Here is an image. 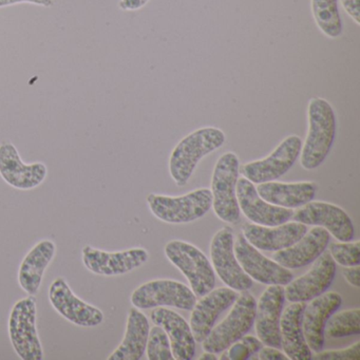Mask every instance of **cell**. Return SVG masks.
Masks as SVG:
<instances>
[{"label": "cell", "instance_id": "obj_1", "mask_svg": "<svg viewBox=\"0 0 360 360\" xmlns=\"http://www.w3.org/2000/svg\"><path fill=\"white\" fill-rule=\"evenodd\" d=\"M309 131L301 148V166L305 170L319 167L332 149L336 138V113L332 105L322 98H311L307 107Z\"/></svg>", "mask_w": 360, "mask_h": 360}, {"label": "cell", "instance_id": "obj_2", "mask_svg": "<svg viewBox=\"0 0 360 360\" xmlns=\"http://www.w3.org/2000/svg\"><path fill=\"white\" fill-rule=\"evenodd\" d=\"M225 141L224 132L216 127L200 128L182 139L169 158V174L174 182L185 186L200 161L221 148Z\"/></svg>", "mask_w": 360, "mask_h": 360}, {"label": "cell", "instance_id": "obj_3", "mask_svg": "<svg viewBox=\"0 0 360 360\" xmlns=\"http://www.w3.org/2000/svg\"><path fill=\"white\" fill-rule=\"evenodd\" d=\"M37 296L25 297L12 307L9 316L10 341L22 360H43V343L37 332Z\"/></svg>", "mask_w": 360, "mask_h": 360}, {"label": "cell", "instance_id": "obj_4", "mask_svg": "<svg viewBox=\"0 0 360 360\" xmlns=\"http://www.w3.org/2000/svg\"><path fill=\"white\" fill-rule=\"evenodd\" d=\"M147 204L153 216L170 224L193 222L205 216L212 205L210 189L199 188L181 197L150 193Z\"/></svg>", "mask_w": 360, "mask_h": 360}, {"label": "cell", "instance_id": "obj_5", "mask_svg": "<svg viewBox=\"0 0 360 360\" xmlns=\"http://www.w3.org/2000/svg\"><path fill=\"white\" fill-rule=\"evenodd\" d=\"M257 301L252 295L244 290L233 303V309L226 318L212 328L203 340V349L218 354L226 351L254 326Z\"/></svg>", "mask_w": 360, "mask_h": 360}, {"label": "cell", "instance_id": "obj_6", "mask_svg": "<svg viewBox=\"0 0 360 360\" xmlns=\"http://www.w3.org/2000/svg\"><path fill=\"white\" fill-rule=\"evenodd\" d=\"M165 256L187 278L195 296H204L214 290L216 274L199 248L188 242L172 240L166 244Z\"/></svg>", "mask_w": 360, "mask_h": 360}, {"label": "cell", "instance_id": "obj_7", "mask_svg": "<svg viewBox=\"0 0 360 360\" xmlns=\"http://www.w3.org/2000/svg\"><path fill=\"white\" fill-rule=\"evenodd\" d=\"M240 162L236 153L229 151L219 158L212 178V207L220 220L237 223L240 220L236 186L239 179Z\"/></svg>", "mask_w": 360, "mask_h": 360}, {"label": "cell", "instance_id": "obj_8", "mask_svg": "<svg viewBox=\"0 0 360 360\" xmlns=\"http://www.w3.org/2000/svg\"><path fill=\"white\" fill-rule=\"evenodd\" d=\"M130 302L139 309L172 307L191 311L197 302V296L182 282L153 280L136 288L130 297Z\"/></svg>", "mask_w": 360, "mask_h": 360}, {"label": "cell", "instance_id": "obj_9", "mask_svg": "<svg viewBox=\"0 0 360 360\" xmlns=\"http://www.w3.org/2000/svg\"><path fill=\"white\" fill-rule=\"evenodd\" d=\"M302 141L298 136H288L271 155L264 159L243 164L239 172L254 184L276 181L294 166L300 155Z\"/></svg>", "mask_w": 360, "mask_h": 360}, {"label": "cell", "instance_id": "obj_10", "mask_svg": "<svg viewBox=\"0 0 360 360\" xmlns=\"http://www.w3.org/2000/svg\"><path fill=\"white\" fill-rule=\"evenodd\" d=\"M48 297L52 307L67 321L75 326L96 328L104 322L102 309L77 297L65 278H56L50 284Z\"/></svg>", "mask_w": 360, "mask_h": 360}, {"label": "cell", "instance_id": "obj_11", "mask_svg": "<svg viewBox=\"0 0 360 360\" xmlns=\"http://www.w3.org/2000/svg\"><path fill=\"white\" fill-rule=\"evenodd\" d=\"M233 231L223 227L210 242V259L212 269L223 283L238 292L250 290L252 279L243 271L233 252Z\"/></svg>", "mask_w": 360, "mask_h": 360}, {"label": "cell", "instance_id": "obj_12", "mask_svg": "<svg viewBox=\"0 0 360 360\" xmlns=\"http://www.w3.org/2000/svg\"><path fill=\"white\" fill-rule=\"evenodd\" d=\"M82 259L86 269L94 275L115 277L126 275L143 266L148 261L149 254L142 248L106 252L86 245L82 252Z\"/></svg>", "mask_w": 360, "mask_h": 360}, {"label": "cell", "instance_id": "obj_13", "mask_svg": "<svg viewBox=\"0 0 360 360\" xmlns=\"http://www.w3.org/2000/svg\"><path fill=\"white\" fill-rule=\"evenodd\" d=\"M233 252L243 271L259 283L283 286L294 279L290 269L263 256L242 233L238 236L233 243Z\"/></svg>", "mask_w": 360, "mask_h": 360}, {"label": "cell", "instance_id": "obj_14", "mask_svg": "<svg viewBox=\"0 0 360 360\" xmlns=\"http://www.w3.org/2000/svg\"><path fill=\"white\" fill-rule=\"evenodd\" d=\"M48 176V168L41 162L26 164L13 143L0 144V176L13 188L31 191L41 186Z\"/></svg>", "mask_w": 360, "mask_h": 360}, {"label": "cell", "instance_id": "obj_15", "mask_svg": "<svg viewBox=\"0 0 360 360\" xmlns=\"http://www.w3.org/2000/svg\"><path fill=\"white\" fill-rule=\"evenodd\" d=\"M292 219L302 224L323 227L339 242L352 241L355 233L349 214L339 206L326 202H309L294 212Z\"/></svg>", "mask_w": 360, "mask_h": 360}, {"label": "cell", "instance_id": "obj_16", "mask_svg": "<svg viewBox=\"0 0 360 360\" xmlns=\"http://www.w3.org/2000/svg\"><path fill=\"white\" fill-rule=\"evenodd\" d=\"M336 276V262L330 254H321L305 275L286 284L285 299L292 302H307L326 292Z\"/></svg>", "mask_w": 360, "mask_h": 360}, {"label": "cell", "instance_id": "obj_17", "mask_svg": "<svg viewBox=\"0 0 360 360\" xmlns=\"http://www.w3.org/2000/svg\"><path fill=\"white\" fill-rule=\"evenodd\" d=\"M236 195L240 212L254 224L278 226L288 222L294 214L290 208L280 207L264 201L257 193L254 183L248 179H238Z\"/></svg>", "mask_w": 360, "mask_h": 360}, {"label": "cell", "instance_id": "obj_18", "mask_svg": "<svg viewBox=\"0 0 360 360\" xmlns=\"http://www.w3.org/2000/svg\"><path fill=\"white\" fill-rule=\"evenodd\" d=\"M238 296L237 290L227 286L210 290L195 302L191 315V328L195 342H203L219 316L236 302Z\"/></svg>", "mask_w": 360, "mask_h": 360}, {"label": "cell", "instance_id": "obj_19", "mask_svg": "<svg viewBox=\"0 0 360 360\" xmlns=\"http://www.w3.org/2000/svg\"><path fill=\"white\" fill-rule=\"evenodd\" d=\"M285 295L282 285H269L261 295L257 303L255 326L258 338L263 345L281 347L280 319L283 309Z\"/></svg>", "mask_w": 360, "mask_h": 360}, {"label": "cell", "instance_id": "obj_20", "mask_svg": "<svg viewBox=\"0 0 360 360\" xmlns=\"http://www.w3.org/2000/svg\"><path fill=\"white\" fill-rule=\"evenodd\" d=\"M341 304V295L336 292H328L311 299V302L305 307L302 316L303 335L309 349L315 353L323 349L326 322Z\"/></svg>", "mask_w": 360, "mask_h": 360}, {"label": "cell", "instance_id": "obj_21", "mask_svg": "<svg viewBox=\"0 0 360 360\" xmlns=\"http://www.w3.org/2000/svg\"><path fill=\"white\" fill-rule=\"evenodd\" d=\"M307 225L302 223H284L278 226H262L254 223H244L242 235L257 250L278 252L296 243L307 233Z\"/></svg>", "mask_w": 360, "mask_h": 360}, {"label": "cell", "instance_id": "obj_22", "mask_svg": "<svg viewBox=\"0 0 360 360\" xmlns=\"http://www.w3.org/2000/svg\"><path fill=\"white\" fill-rule=\"evenodd\" d=\"M330 233L316 226L305 233L296 243L273 255V260L288 269H297L313 263L330 243Z\"/></svg>", "mask_w": 360, "mask_h": 360}, {"label": "cell", "instance_id": "obj_23", "mask_svg": "<svg viewBox=\"0 0 360 360\" xmlns=\"http://www.w3.org/2000/svg\"><path fill=\"white\" fill-rule=\"evenodd\" d=\"M150 319L167 334L174 359L191 360L195 357V340L191 326L182 316L167 307H158L151 311Z\"/></svg>", "mask_w": 360, "mask_h": 360}, {"label": "cell", "instance_id": "obj_24", "mask_svg": "<svg viewBox=\"0 0 360 360\" xmlns=\"http://www.w3.org/2000/svg\"><path fill=\"white\" fill-rule=\"evenodd\" d=\"M56 244L50 239L37 242L22 259L18 269V283L30 296H37L44 276L56 255Z\"/></svg>", "mask_w": 360, "mask_h": 360}, {"label": "cell", "instance_id": "obj_25", "mask_svg": "<svg viewBox=\"0 0 360 360\" xmlns=\"http://www.w3.org/2000/svg\"><path fill=\"white\" fill-rule=\"evenodd\" d=\"M305 307L304 302H292L280 319L281 347L290 360H311L313 357L303 335L302 316Z\"/></svg>", "mask_w": 360, "mask_h": 360}, {"label": "cell", "instance_id": "obj_26", "mask_svg": "<svg viewBox=\"0 0 360 360\" xmlns=\"http://www.w3.org/2000/svg\"><path fill=\"white\" fill-rule=\"evenodd\" d=\"M257 193L267 203L280 207L299 208L313 201L318 186L315 182L281 183L271 181L258 184Z\"/></svg>", "mask_w": 360, "mask_h": 360}, {"label": "cell", "instance_id": "obj_27", "mask_svg": "<svg viewBox=\"0 0 360 360\" xmlns=\"http://www.w3.org/2000/svg\"><path fill=\"white\" fill-rule=\"evenodd\" d=\"M149 321L146 316L136 307L128 313L125 336L119 347L108 356V360H140L146 351L148 340Z\"/></svg>", "mask_w": 360, "mask_h": 360}, {"label": "cell", "instance_id": "obj_28", "mask_svg": "<svg viewBox=\"0 0 360 360\" xmlns=\"http://www.w3.org/2000/svg\"><path fill=\"white\" fill-rule=\"evenodd\" d=\"M311 14L316 26L328 39H339L343 24L338 9V0H311Z\"/></svg>", "mask_w": 360, "mask_h": 360}, {"label": "cell", "instance_id": "obj_29", "mask_svg": "<svg viewBox=\"0 0 360 360\" xmlns=\"http://www.w3.org/2000/svg\"><path fill=\"white\" fill-rule=\"evenodd\" d=\"M360 309H353L333 314L324 328V336L343 338L360 334Z\"/></svg>", "mask_w": 360, "mask_h": 360}, {"label": "cell", "instance_id": "obj_30", "mask_svg": "<svg viewBox=\"0 0 360 360\" xmlns=\"http://www.w3.org/2000/svg\"><path fill=\"white\" fill-rule=\"evenodd\" d=\"M147 358L149 360H174L169 338L163 328L153 326L149 330L146 345Z\"/></svg>", "mask_w": 360, "mask_h": 360}, {"label": "cell", "instance_id": "obj_31", "mask_svg": "<svg viewBox=\"0 0 360 360\" xmlns=\"http://www.w3.org/2000/svg\"><path fill=\"white\" fill-rule=\"evenodd\" d=\"M360 242H340L330 245V255L341 266H356L360 262Z\"/></svg>", "mask_w": 360, "mask_h": 360}, {"label": "cell", "instance_id": "obj_32", "mask_svg": "<svg viewBox=\"0 0 360 360\" xmlns=\"http://www.w3.org/2000/svg\"><path fill=\"white\" fill-rule=\"evenodd\" d=\"M311 359L315 360H360V342L354 343L351 347L342 349L316 353Z\"/></svg>", "mask_w": 360, "mask_h": 360}, {"label": "cell", "instance_id": "obj_33", "mask_svg": "<svg viewBox=\"0 0 360 360\" xmlns=\"http://www.w3.org/2000/svg\"><path fill=\"white\" fill-rule=\"evenodd\" d=\"M227 354H229V360H246L252 355L250 347L240 339L229 347Z\"/></svg>", "mask_w": 360, "mask_h": 360}, {"label": "cell", "instance_id": "obj_34", "mask_svg": "<svg viewBox=\"0 0 360 360\" xmlns=\"http://www.w3.org/2000/svg\"><path fill=\"white\" fill-rule=\"evenodd\" d=\"M343 9L347 15L355 22L357 26L360 25V0H340Z\"/></svg>", "mask_w": 360, "mask_h": 360}, {"label": "cell", "instance_id": "obj_35", "mask_svg": "<svg viewBox=\"0 0 360 360\" xmlns=\"http://www.w3.org/2000/svg\"><path fill=\"white\" fill-rule=\"evenodd\" d=\"M259 359L260 360H288V356L284 355L277 347H262L259 351Z\"/></svg>", "mask_w": 360, "mask_h": 360}, {"label": "cell", "instance_id": "obj_36", "mask_svg": "<svg viewBox=\"0 0 360 360\" xmlns=\"http://www.w3.org/2000/svg\"><path fill=\"white\" fill-rule=\"evenodd\" d=\"M18 4H31V5L50 8L53 6L54 0H0V8L10 7Z\"/></svg>", "mask_w": 360, "mask_h": 360}, {"label": "cell", "instance_id": "obj_37", "mask_svg": "<svg viewBox=\"0 0 360 360\" xmlns=\"http://www.w3.org/2000/svg\"><path fill=\"white\" fill-rule=\"evenodd\" d=\"M359 265H356V266H347V269H343V277L347 280V283L353 286V288H359Z\"/></svg>", "mask_w": 360, "mask_h": 360}, {"label": "cell", "instance_id": "obj_38", "mask_svg": "<svg viewBox=\"0 0 360 360\" xmlns=\"http://www.w3.org/2000/svg\"><path fill=\"white\" fill-rule=\"evenodd\" d=\"M149 0H120L119 8L122 11L134 12L144 8Z\"/></svg>", "mask_w": 360, "mask_h": 360}, {"label": "cell", "instance_id": "obj_39", "mask_svg": "<svg viewBox=\"0 0 360 360\" xmlns=\"http://www.w3.org/2000/svg\"><path fill=\"white\" fill-rule=\"evenodd\" d=\"M199 360H217V356L214 353H210V352H205V353L202 354Z\"/></svg>", "mask_w": 360, "mask_h": 360}, {"label": "cell", "instance_id": "obj_40", "mask_svg": "<svg viewBox=\"0 0 360 360\" xmlns=\"http://www.w3.org/2000/svg\"><path fill=\"white\" fill-rule=\"evenodd\" d=\"M220 359L221 360H229V354H227V352H225L224 354H223L222 356H221L220 357Z\"/></svg>", "mask_w": 360, "mask_h": 360}]
</instances>
